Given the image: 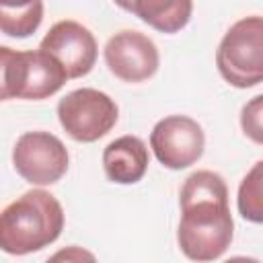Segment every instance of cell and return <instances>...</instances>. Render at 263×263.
Listing matches in <instances>:
<instances>
[{"label":"cell","instance_id":"ba28073f","mask_svg":"<svg viewBox=\"0 0 263 263\" xmlns=\"http://www.w3.org/2000/svg\"><path fill=\"white\" fill-rule=\"evenodd\" d=\"M105 64L123 82H144L158 70L160 55L154 41L140 31H119L105 45Z\"/></svg>","mask_w":263,"mask_h":263},{"label":"cell","instance_id":"5bb4252c","mask_svg":"<svg viewBox=\"0 0 263 263\" xmlns=\"http://www.w3.org/2000/svg\"><path fill=\"white\" fill-rule=\"evenodd\" d=\"M240 127L249 140L263 144V95L253 97L240 111Z\"/></svg>","mask_w":263,"mask_h":263},{"label":"cell","instance_id":"3957f363","mask_svg":"<svg viewBox=\"0 0 263 263\" xmlns=\"http://www.w3.org/2000/svg\"><path fill=\"white\" fill-rule=\"evenodd\" d=\"M0 64L2 101H41L55 95L68 80L64 66L43 49L14 51L4 45L0 47Z\"/></svg>","mask_w":263,"mask_h":263},{"label":"cell","instance_id":"9a60e30c","mask_svg":"<svg viewBox=\"0 0 263 263\" xmlns=\"http://www.w3.org/2000/svg\"><path fill=\"white\" fill-rule=\"evenodd\" d=\"M39 0H0V8H25Z\"/></svg>","mask_w":263,"mask_h":263},{"label":"cell","instance_id":"8fae6325","mask_svg":"<svg viewBox=\"0 0 263 263\" xmlns=\"http://www.w3.org/2000/svg\"><path fill=\"white\" fill-rule=\"evenodd\" d=\"M119 8L136 14L140 21L160 33L181 31L193 12V0H113Z\"/></svg>","mask_w":263,"mask_h":263},{"label":"cell","instance_id":"277c9868","mask_svg":"<svg viewBox=\"0 0 263 263\" xmlns=\"http://www.w3.org/2000/svg\"><path fill=\"white\" fill-rule=\"evenodd\" d=\"M216 66L220 76L236 88L263 82V16H245L224 33Z\"/></svg>","mask_w":263,"mask_h":263},{"label":"cell","instance_id":"4fadbf2b","mask_svg":"<svg viewBox=\"0 0 263 263\" xmlns=\"http://www.w3.org/2000/svg\"><path fill=\"white\" fill-rule=\"evenodd\" d=\"M43 21V2H35L25 8H0V29L10 37L33 35Z\"/></svg>","mask_w":263,"mask_h":263},{"label":"cell","instance_id":"6da1fadb","mask_svg":"<svg viewBox=\"0 0 263 263\" xmlns=\"http://www.w3.org/2000/svg\"><path fill=\"white\" fill-rule=\"evenodd\" d=\"M181 222L177 240L193 261L220 259L234 232L226 181L214 171H195L181 187Z\"/></svg>","mask_w":263,"mask_h":263},{"label":"cell","instance_id":"5b68a950","mask_svg":"<svg viewBox=\"0 0 263 263\" xmlns=\"http://www.w3.org/2000/svg\"><path fill=\"white\" fill-rule=\"evenodd\" d=\"M115 101L97 88H78L58 103V119L76 142H97L117 123Z\"/></svg>","mask_w":263,"mask_h":263},{"label":"cell","instance_id":"30bf717a","mask_svg":"<svg viewBox=\"0 0 263 263\" xmlns=\"http://www.w3.org/2000/svg\"><path fill=\"white\" fill-rule=\"evenodd\" d=\"M148 148L138 136H121L103 150V168L109 181L119 185L138 183L148 171Z\"/></svg>","mask_w":263,"mask_h":263},{"label":"cell","instance_id":"7a4b0ae2","mask_svg":"<svg viewBox=\"0 0 263 263\" xmlns=\"http://www.w3.org/2000/svg\"><path fill=\"white\" fill-rule=\"evenodd\" d=\"M64 228L60 201L43 189H31L10 201L0 216V247L8 255L41 251L58 240Z\"/></svg>","mask_w":263,"mask_h":263},{"label":"cell","instance_id":"7c38bea8","mask_svg":"<svg viewBox=\"0 0 263 263\" xmlns=\"http://www.w3.org/2000/svg\"><path fill=\"white\" fill-rule=\"evenodd\" d=\"M238 214L255 224H263V160L255 162L245 175L236 193Z\"/></svg>","mask_w":263,"mask_h":263},{"label":"cell","instance_id":"9c48e42d","mask_svg":"<svg viewBox=\"0 0 263 263\" xmlns=\"http://www.w3.org/2000/svg\"><path fill=\"white\" fill-rule=\"evenodd\" d=\"M39 49L53 55L64 66L68 78L86 76L97 62V39L76 21L55 23L41 39Z\"/></svg>","mask_w":263,"mask_h":263},{"label":"cell","instance_id":"8992f818","mask_svg":"<svg viewBox=\"0 0 263 263\" xmlns=\"http://www.w3.org/2000/svg\"><path fill=\"white\" fill-rule=\"evenodd\" d=\"M68 150L49 132H25L12 150L14 171L31 185H51L68 171Z\"/></svg>","mask_w":263,"mask_h":263},{"label":"cell","instance_id":"52a82bcc","mask_svg":"<svg viewBox=\"0 0 263 263\" xmlns=\"http://www.w3.org/2000/svg\"><path fill=\"white\" fill-rule=\"evenodd\" d=\"M205 146L201 125L187 115H168L160 119L150 134V148L160 164L173 171L195 164Z\"/></svg>","mask_w":263,"mask_h":263}]
</instances>
